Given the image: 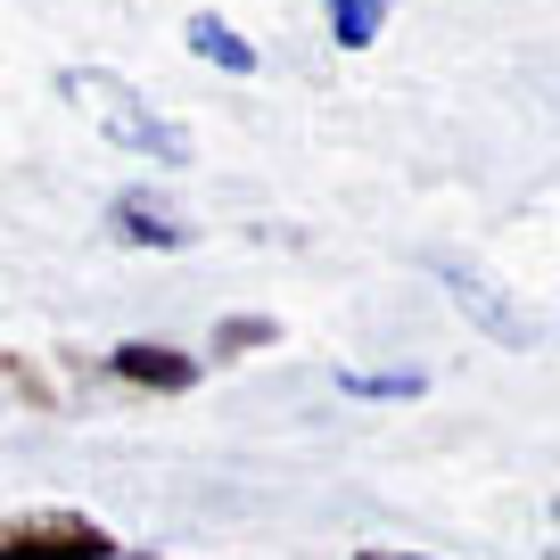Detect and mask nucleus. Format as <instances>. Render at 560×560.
Listing matches in <instances>:
<instances>
[{
    "label": "nucleus",
    "instance_id": "nucleus-7",
    "mask_svg": "<svg viewBox=\"0 0 560 560\" xmlns=\"http://www.w3.org/2000/svg\"><path fill=\"white\" fill-rule=\"evenodd\" d=\"M330 380H338V396H363V404H412V396H429V371H354V363H338Z\"/></svg>",
    "mask_w": 560,
    "mask_h": 560
},
{
    "label": "nucleus",
    "instance_id": "nucleus-5",
    "mask_svg": "<svg viewBox=\"0 0 560 560\" xmlns=\"http://www.w3.org/2000/svg\"><path fill=\"white\" fill-rule=\"evenodd\" d=\"M107 240L165 256V247H190L198 231H190V214H174L158 190H116V198H107Z\"/></svg>",
    "mask_w": 560,
    "mask_h": 560
},
{
    "label": "nucleus",
    "instance_id": "nucleus-10",
    "mask_svg": "<svg viewBox=\"0 0 560 560\" xmlns=\"http://www.w3.org/2000/svg\"><path fill=\"white\" fill-rule=\"evenodd\" d=\"M0 380L18 387V396L34 404V412H58V387H50V371H34L25 354H0Z\"/></svg>",
    "mask_w": 560,
    "mask_h": 560
},
{
    "label": "nucleus",
    "instance_id": "nucleus-9",
    "mask_svg": "<svg viewBox=\"0 0 560 560\" xmlns=\"http://www.w3.org/2000/svg\"><path fill=\"white\" fill-rule=\"evenodd\" d=\"M387 34V0H330V42L338 50H371Z\"/></svg>",
    "mask_w": 560,
    "mask_h": 560
},
{
    "label": "nucleus",
    "instance_id": "nucleus-6",
    "mask_svg": "<svg viewBox=\"0 0 560 560\" xmlns=\"http://www.w3.org/2000/svg\"><path fill=\"white\" fill-rule=\"evenodd\" d=\"M182 42H190V58H207L214 74H256V42H247L240 25H223L214 9H190V18H182Z\"/></svg>",
    "mask_w": 560,
    "mask_h": 560
},
{
    "label": "nucleus",
    "instance_id": "nucleus-2",
    "mask_svg": "<svg viewBox=\"0 0 560 560\" xmlns=\"http://www.w3.org/2000/svg\"><path fill=\"white\" fill-rule=\"evenodd\" d=\"M438 280H445V298L470 314V330H487V338H503L511 354H536L544 347V314L536 305H520L503 289V280H487V272H470V264H454V256H438Z\"/></svg>",
    "mask_w": 560,
    "mask_h": 560
},
{
    "label": "nucleus",
    "instance_id": "nucleus-11",
    "mask_svg": "<svg viewBox=\"0 0 560 560\" xmlns=\"http://www.w3.org/2000/svg\"><path fill=\"white\" fill-rule=\"evenodd\" d=\"M354 560H429V552H380V544H371V552H354Z\"/></svg>",
    "mask_w": 560,
    "mask_h": 560
},
{
    "label": "nucleus",
    "instance_id": "nucleus-1",
    "mask_svg": "<svg viewBox=\"0 0 560 560\" xmlns=\"http://www.w3.org/2000/svg\"><path fill=\"white\" fill-rule=\"evenodd\" d=\"M58 100L74 107V116H91L116 149H132V158H158V165H190V132H182L165 107H149L124 74L107 67H67L58 74Z\"/></svg>",
    "mask_w": 560,
    "mask_h": 560
},
{
    "label": "nucleus",
    "instance_id": "nucleus-12",
    "mask_svg": "<svg viewBox=\"0 0 560 560\" xmlns=\"http://www.w3.org/2000/svg\"><path fill=\"white\" fill-rule=\"evenodd\" d=\"M116 560H165V552H116Z\"/></svg>",
    "mask_w": 560,
    "mask_h": 560
},
{
    "label": "nucleus",
    "instance_id": "nucleus-3",
    "mask_svg": "<svg viewBox=\"0 0 560 560\" xmlns=\"http://www.w3.org/2000/svg\"><path fill=\"white\" fill-rule=\"evenodd\" d=\"M0 560H116V536L83 511H25L0 527Z\"/></svg>",
    "mask_w": 560,
    "mask_h": 560
},
{
    "label": "nucleus",
    "instance_id": "nucleus-4",
    "mask_svg": "<svg viewBox=\"0 0 560 560\" xmlns=\"http://www.w3.org/2000/svg\"><path fill=\"white\" fill-rule=\"evenodd\" d=\"M198 354L174 347V338H124L116 354H107V380L116 387H140V396H190L198 387Z\"/></svg>",
    "mask_w": 560,
    "mask_h": 560
},
{
    "label": "nucleus",
    "instance_id": "nucleus-8",
    "mask_svg": "<svg viewBox=\"0 0 560 560\" xmlns=\"http://www.w3.org/2000/svg\"><path fill=\"white\" fill-rule=\"evenodd\" d=\"M272 338H280L272 314H223V322L207 330V354H214V363H240V354H264Z\"/></svg>",
    "mask_w": 560,
    "mask_h": 560
}]
</instances>
